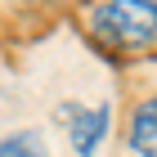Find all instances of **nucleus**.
Returning <instances> with one entry per match:
<instances>
[{
    "mask_svg": "<svg viewBox=\"0 0 157 157\" xmlns=\"http://www.w3.org/2000/svg\"><path fill=\"white\" fill-rule=\"evenodd\" d=\"M59 117L67 121V139H72L76 157H90V153L99 148V139L108 135L112 108H108V103H99V108H81V103H72V108H59Z\"/></svg>",
    "mask_w": 157,
    "mask_h": 157,
    "instance_id": "f03ea898",
    "label": "nucleus"
},
{
    "mask_svg": "<svg viewBox=\"0 0 157 157\" xmlns=\"http://www.w3.org/2000/svg\"><path fill=\"white\" fill-rule=\"evenodd\" d=\"M99 36L121 49H139L157 40V0H108L94 13Z\"/></svg>",
    "mask_w": 157,
    "mask_h": 157,
    "instance_id": "f257e3e1",
    "label": "nucleus"
},
{
    "mask_svg": "<svg viewBox=\"0 0 157 157\" xmlns=\"http://www.w3.org/2000/svg\"><path fill=\"white\" fill-rule=\"evenodd\" d=\"M0 157H49V153H45L36 130H18V135H5L0 139Z\"/></svg>",
    "mask_w": 157,
    "mask_h": 157,
    "instance_id": "20e7f679",
    "label": "nucleus"
},
{
    "mask_svg": "<svg viewBox=\"0 0 157 157\" xmlns=\"http://www.w3.org/2000/svg\"><path fill=\"white\" fill-rule=\"evenodd\" d=\"M130 148L139 157H157V99H144L130 117Z\"/></svg>",
    "mask_w": 157,
    "mask_h": 157,
    "instance_id": "7ed1b4c3",
    "label": "nucleus"
}]
</instances>
